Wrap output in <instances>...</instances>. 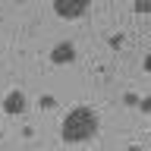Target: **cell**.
I'll return each instance as SVG.
<instances>
[{"mask_svg":"<svg viewBox=\"0 0 151 151\" xmlns=\"http://www.w3.org/2000/svg\"><path fill=\"white\" fill-rule=\"evenodd\" d=\"M25 107H28V98H25L22 91H9L6 98H3V110H6L9 116H16V113H22Z\"/></svg>","mask_w":151,"mask_h":151,"instance_id":"3","label":"cell"},{"mask_svg":"<svg viewBox=\"0 0 151 151\" xmlns=\"http://www.w3.org/2000/svg\"><path fill=\"white\" fill-rule=\"evenodd\" d=\"M94 132H98V113H94L91 107H73V110L63 116V123H60L63 142H73V145L88 142Z\"/></svg>","mask_w":151,"mask_h":151,"instance_id":"1","label":"cell"},{"mask_svg":"<svg viewBox=\"0 0 151 151\" xmlns=\"http://www.w3.org/2000/svg\"><path fill=\"white\" fill-rule=\"evenodd\" d=\"M50 60H54V63H73V60H76V47L69 44V41L57 44L54 50H50Z\"/></svg>","mask_w":151,"mask_h":151,"instance_id":"4","label":"cell"},{"mask_svg":"<svg viewBox=\"0 0 151 151\" xmlns=\"http://www.w3.org/2000/svg\"><path fill=\"white\" fill-rule=\"evenodd\" d=\"M126 151H139V148H126Z\"/></svg>","mask_w":151,"mask_h":151,"instance_id":"5","label":"cell"},{"mask_svg":"<svg viewBox=\"0 0 151 151\" xmlns=\"http://www.w3.org/2000/svg\"><path fill=\"white\" fill-rule=\"evenodd\" d=\"M88 9H91V3H85V0H57L54 3V13L63 19H82Z\"/></svg>","mask_w":151,"mask_h":151,"instance_id":"2","label":"cell"}]
</instances>
